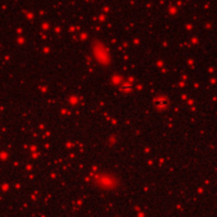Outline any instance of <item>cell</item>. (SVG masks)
Wrapping results in <instances>:
<instances>
[{
  "mask_svg": "<svg viewBox=\"0 0 217 217\" xmlns=\"http://www.w3.org/2000/svg\"><path fill=\"white\" fill-rule=\"evenodd\" d=\"M167 104H168V99L167 98H164V97H159L157 99H155V105L156 107H159V108H163Z\"/></svg>",
  "mask_w": 217,
  "mask_h": 217,
  "instance_id": "obj_1",
  "label": "cell"
}]
</instances>
